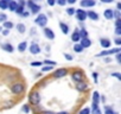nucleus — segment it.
<instances>
[{"label": "nucleus", "instance_id": "nucleus-1", "mask_svg": "<svg viewBox=\"0 0 121 114\" xmlns=\"http://www.w3.org/2000/svg\"><path fill=\"white\" fill-rule=\"evenodd\" d=\"M29 101L33 106H39V103H40V94H39V92H37V90L31 92L30 95H29Z\"/></svg>", "mask_w": 121, "mask_h": 114}, {"label": "nucleus", "instance_id": "nucleus-2", "mask_svg": "<svg viewBox=\"0 0 121 114\" xmlns=\"http://www.w3.org/2000/svg\"><path fill=\"white\" fill-rule=\"evenodd\" d=\"M24 90H25V86L22 82H16L11 86V92L14 95H20V94L24 93Z\"/></svg>", "mask_w": 121, "mask_h": 114}, {"label": "nucleus", "instance_id": "nucleus-3", "mask_svg": "<svg viewBox=\"0 0 121 114\" xmlns=\"http://www.w3.org/2000/svg\"><path fill=\"white\" fill-rule=\"evenodd\" d=\"M35 23H36L37 25H39L40 27H46V24H48V17H46L45 14L40 13V14H38L37 18L35 19Z\"/></svg>", "mask_w": 121, "mask_h": 114}, {"label": "nucleus", "instance_id": "nucleus-4", "mask_svg": "<svg viewBox=\"0 0 121 114\" xmlns=\"http://www.w3.org/2000/svg\"><path fill=\"white\" fill-rule=\"evenodd\" d=\"M71 79H73L74 82H76V83H81V82H83L84 74H83L81 70H76V71H74V73L71 74Z\"/></svg>", "mask_w": 121, "mask_h": 114}, {"label": "nucleus", "instance_id": "nucleus-5", "mask_svg": "<svg viewBox=\"0 0 121 114\" xmlns=\"http://www.w3.org/2000/svg\"><path fill=\"white\" fill-rule=\"evenodd\" d=\"M120 52V48H115V49H107V50H103L101 52H99L96 55V57H104V56H109V55H113V53H117Z\"/></svg>", "mask_w": 121, "mask_h": 114}, {"label": "nucleus", "instance_id": "nucleus-6", "mask_svg": "<svg viewBox=\"0 0 121 114\" xmlns=\"http://www.w3.org/2000/svg\"><path fill=\"white\" fill-rule=\"evenodd\" d=\"M26 6L31 10V13L32 14H36V13H39L40 11V6L33 1H26Z\"/></svg>", "mask_w": 121, "mask_h": 114}, {"label": "nucleus", "instance_id": "nucleus-7", "mask_svg": "<svg viewBox=\"0 0 121 114\" xmlns=\"http://www.w3.org/2000/svg\"><path fill=\"white\" fill-rule=\"evenodd\" d=\"M75 14H76V19L78 22H84L87 19V11H84L82 9H77L75 11Z\"/></svg>", "mask_w": 121, "mask_h": 114}, {"label": "nucleus", "instance_id": "nucleus-8", "mask_svg": "<svg viewBox=\"0 0 121 114\" xmlns=\"http://www.w3.org/2000/svg\"><path fill=\"white\" fill-rule=\"evenodd\" d=\"M67 74H68V70H67L65 68H59V69L55 70L53 77H55V79H62V77L67 76Z\"/></svg>", "mask_w": 121, "mask_h": 114}, {"label": "nucleus", "instance_id": "nucleus-9", "mask_svg": "<svg viewBox=\"0 0 121 114\" xmlns=\"http://www.w3.org/2000/svg\"><path fill=\"white\" fill-rule=\"evenodd\" d=\"M43 32H44V35H45V37L48 39H50V40L55 39V33H53V31L50 27H44L43 29Z\"/></svg>", "mask_w": 121, "mask_h": 114}, {"label": "nucleus", "instance_id": "nucleus-10", "mask_svg": "<svg viewBox=\"0 0 121 114\" xmlns=\"http://www.w3.org/2000/svg\"><path fill=\"white\" fill-rule=\"evenodd\" d=\"M80 5L82 7H94L96 5V1H94V0H82Z\"/></svg>", "mask_w": 121, "mask_h": 114}, {"label": "nucleus", "instance_id": "nucleus-11", "mask_svg": "<svg viewBox=\"0 0 121 114\" xmlns=\"http://www.w3.org/2000/svg\"><path fill=\"white\" fill-rule=\"evenodd\" d=\"M29 50H30V52H31L32 55H38V53L40 52V48H39V45L36 44V43H32V44L30 45Z\"/></svg>", "mask_w": 121, "mask_h": 114}, {"label": "nucleus", "instance_id": "nucleus-12", "mask_svg": "<svg viewBox=\"0 0 121 114\" xmlns=\"http://www.w3.org/2000/svg\"><path fill=\"white\" fill-rule=\"evenodd\" d=\"M83 49H86V48H89L90 45H91V40L87 37V38H82L81 40H80V43H78Z\"/></svg>", "mask_w": 121, "mask_h": 114}, {"label": "nucleus", "instance_id": "nucleus-13", "mask_svg": "<svg viewBox=\"0 0 121 114\" xmlns=\"http://www.w3.org/2000/svg\"><path fill=\"white\" fill-rule=\"evenodd\" d=\"M103 16H104V18H106V19H108V20L114 19L113 10H112V9H106V10H104V12H103Z\"/></svg>", "mask_w": 121, "mask_h": 114}, {"label": "nucleus", "instance_id": "nucleus-14", "mask_svg": "<svg viewBox=\"0 0 121 114\" xmlns=\"http://www.w3.org/2000/svg\"><path fill=\"white\" fill-rule=\"evenodd\" d=\"M1 48H3V50H4V51L10 52V53H12V52L14 51L13 45H12V44H10V43H5V44H3V45H1Z\"/></svg>", "mask_w": 121, "mask_h": 114}, {"label": "nucleus", "instance_id": "nucleus-15", "mask_svg": "<svg viewBox=\"0 0 121 114\" xmlns=\"http://www.w3.org/2000/svg\"><path fill=\"white\" fill-rule=\"evenodd\" d=\"M87 18H89V19H91V20H99V14L96 13V12H94V11H88L87 12Z\"/></svg>", "mask_w": 121, "mask_h": 114}, {"label": "nucleus", "instance_id": "nucleus-16", "mask_svg": "<svg viewBox=\"0 0 121 114\" xmlns=\"http://www.w3.org/2000/svg\"><path fill=\"white\" fill-rule=\"evenodd\" d=\"M100 44H101V46H102V48H104V49L107 50V49L110 46V44H112V43H110V40H109V39H107V38H101V39H100Z\"/></svg>", "mask_w": 121, "mask_h": 114}, {"label": "nucleus", "instance_id": "nucleus-17", "mask_svg": "<svg viewBox=\"0 0 121 114\" xmlns=\"http://www.w3.org/2000/svg\"><path fill=\"white\" fill-rule=\"evenodd\" d=\"M71 40L75 42V43H78V42L81 40V36H80V33H78V30H75V31L73 32V35H71Z\"/></svg>", "mask_w": 121, "mask_h": 114}, {"label": "nucleus", "instance_id": "nucleus-18", "mask_svg": "<svg viewBox=\"0 0 121 114\" xmlns=\"http://www.w3.org/2000/svg\"><path fill=\"white\" fill-rule=\"evenodd\" d=\"M26 48H27V42H26V40L20 42V43L18 44V46H17V49H18L19 52H24V51L26 50Z\"/></svg>", "mask_w": 121, "mask_h": 114}, {"label": "nucleus", "instance_id": "nucleus-19", "mask_svg": "<svg viewBox=\"0 0 121 114\" xmlns=\"http://www.w3.org/2000/svg\"><path fill=\"white\" fill-rule=\"evenodd\" d=\"M59 27H60V31H62L64 35H68V33H69V26H68L65 23L60 22V23H59Z\"/></svg>", "mask_w": 121, "mask_h": 114}, {"label": "nucleus", "instance_id": "nucleus-20", "mask_svg": "<svg viewBox=\"0 0 121 114\" xmlns=\"http://www.w3.org/2000/svg\"><path fill=\"white\" fill-rule=\"evenodd\" d=\"M76 89H77L78 92H86V90L88 89V84H87V83H83V82L77 83V84H76Z\"/></svg>", "mask_w": 121, "mask_h": 114}, {"label": "nucleus", "instance_id": "nucleus-21", "mask_svg": "<svg viewBox=\"0 0 121 114\" xmlns=\"http://www.w3.org/2000/svg\"><path fill=\"white\" fill-rule=\"evenodd\" d=\"M17 7H18V3H17V1H13V0H12V1H10V3H9V7H7V9H9L10 11L16 12Z\"/></svg>", "mask_w": 121, "mask_h": 114}, {"label": "nucleus", "instance_id": "nucleus-22", "mask_svg": "<svg viewBox=\"0 0 121 114\" xmlns=\"http://www.w3.org/2000/svg\"><path fill=\"white\" fill-rule=\"evenodd\" d=\"M100 94H99V92H94L93 93V103H95V105H99V102H100Z\"/></svg>", "mask_w": 121, "mask_h": 114}, {"label": "nucleus", "instance_id": "nucleus-23", "mask_svg": "<svg viewBox=\"0 0 121 114\" xmlns=\"http://www.w3.org/2000/svg\"><path fill=\"white\" fill-rule=\"evenodd\" d=\"M3 29H5V30H11V29H13V23L10 22V20L4 22V23H3Z\"/></svg>", "mask_w": 121, "mask_h": 114}, {"label": "nucleus", "instance_id": "nucleus-24", "mask_svg": "<svg viewBox=\"0 0 121 114\" xmlns=\"http://www.w3.org/2000/svg\"><path fill=\"white\" fill-rule=\"evenodd\" d=\"M17 31H18L19 33H25V32H26V26H25L24 24L19 23V24H17Z\"/></svg>", "mask_w": 121, "mask_h": 114}, {"label": "nucleus", "instance_id": "nucleus-25", "mask_svg": "<svg viewBox=\"0 0 121 114\" xmlns=\"http://www.w3.org/2000/svg\"><path fill=\"white\" fill-rule=\"evenodd\" d=\"M9 0H0V9L1 10H7L9 7Z\"/></svg>", "mask_w": 121, "mask_h": 114}, {"label": "nucleus", "instance_id": "nucleus-26", "mask_svg": "<svg viewBox=\"0 0 121 114\" xmlns=\"http://www.w3.org/2000/svg\"><path fill=\"white\" fill-rule=\"evenodd\" d=\"M78 33H80V36H81V39H82V38H87V37H88V32L86 31V29H84V27H82V29L78 31Z\"/></svg>", "mask_w": 121, "mask_h": 114}, {"label": "nucleus", "instance_id": "nucleus-27", "mask_svg": "<svg viewBox=\"0 0 121 114\" xmlns=\"http://www.w3.org/2000/svg\"><path fill=\"white\" fill-rule=\"evenodd\" d=\"M74 51H75V52H77V53H80V52H82V51H83V48H82L78 43H76V44L74 45Z\"/></svg>", "mask_w": 121, "mask_h": 114}, {"label": "nucleus", "instance_id": "nucleus-28", "mask_svg": "<svg viewBox=\"0 0 121 114\" xmlns=\"http://www.w3.org/2000/svg\"><path fill=\"white\" fill-rule=\"evenodd\" d=\"M104 114H117L112 107H106L104 108Z\"/></svg>", "mask_w": 121, "mask_h": 114}, {"label": "nucleus", "instance_id": "nucleus-29", "mask_svg": "<svg viewBox=\"0 0 121 114\" xmlns=\"http://www.w3.org/2000/svg\"><path fill=\"white\" fill-rule=\"evenodd\" d=\"M75 11H76L75 7H68L67 9V14L68 16H74L75 14Z\"/></svg>", "mask_w": 121, "mask_h": 114}, {"label": "nucleus", "instance_id": "nucleus-30", "mask_svg": "<svg viewBox=\"0 0 121 114\" xmlns=\"http://www.w3.org/2000/svg\"><path fill=\"white\" fill-rule=\"evenodd\" d=\"M24 11H25V7H23V6H19V5H18V7H17V10H16V13H17V14H19V16H22Z\"/></svg>", "mask_w": 121, "mask_h": 114}, {"label": "nucleus", "instance_id": "nucleus-31", "mask_svg": "<svg viewBox=\"0 0 121 114\" xmlns=\"http://www.w3.org/2000/svg\"><path fill=\"white\" fill-rule=\"evenodd\" d=\"M113 16H114V18H115L116 20L121 18V13H120V11H117V10H113Z\"/></svg>", "mask_w": 121, "mask_h": 114}, {"label": "nucleus", "instance_id": "nucleus-32", "mask_svg": "<svg viewBox=\"0 0 121 114\" xmlns=\"http://www.w3.org/2000/svg\"><path fill=\"white\" fill-rule=\"evenodd\" d=\"M43 63H44V64H46V66H50V67H53V66H56V64H57L55 61H50V60H45Z\"/></svg>", "mask_w": 121, "mask_h": 114}, {"label": "nucleus", "instance_id": "nucleus-33", "mask_svg": "<svg viewBox=\"0 0 121 114\" xmlns=\"http://www.w3.org/2000/svg\"><path fill=\"white\" fill-rule=\"evenodd\" d=\"M22 110H23L24 113H26V114H27V113H30V105H27V103H26V105H24V106H23V108H22Z\"/></svg>", "mask_w": 121, "mask_h": 114}, {"label": "nucleus", "instance_id": "nucleus-34", "mask_svg": "<svg viewBox=\"0 0 121 114\" xmlns=\"http://www.w3.org/2000/svg\"><path fill=\"white\" fill-rule=\"evenodd\" d=\"M78 114H90V108H83V109H81L80 110V113Z\"/></svg>", "mask_w": 121, "mask_h": 114}, {"label": "nucleus", "instance_id": "nucleus-35", "mask_svg": "<svg viewBox=\"0 0 121 114\" xmlns=\"http://www.w3.org/2000/svg\"><path fill=\"white\" fill-rule=\"evenodd\" d=\"M7 20V16L5 13H0V23H4Z\"/></svg>", "mask_w": 121, "mask_h": 114}, {"label": "nucleus", "instance_id": "nucleus-36", "mask_svg": "<svg viewBox=\"0 0 121 114\" xmlns=\"http://www.w3.org/2000/svg\"><path fill=\"white\" fill-rule=\"evenodd\" d=\"M52 69H53V67L45 66V67H43V68H42V71H43V73H46V71H50V70H52Z\"/></svg>", "mask_w": 121, "mask_h": 114}, {"label": "nucleus", "instance_id": "nucleus-37", "mask_svg": "<svg viewBox=\"0 0 121 114\" xmlns=\"http://www.w3.org/2000/svg\"><path fill=\"white\" fill-rule=\"evenodd\" d=\"M110 76H114V77H116L119 81H121V74H120V73H112Z\"/></svg>", "mask_w": 121, "mask_h": 114}, {"label": "nucleus", "instance_id": "nucleus-38", "mask_svg": "<svg viewBox=\"0 0 121 114\" xmlns=\"http://www.w3.org/2000/svg\"><path fill=\"white\" fill-rule=\"evenodd\" d=\"M56 4H58L59 6H65L67 1H65V0H58V1H56Z\"/></svg>", "mask_w": 121, "mask_h": 114}, {"label": "nucleus", "instance_id": "nucleus-39", "mask_svg": "<svg viewBox=\"0 0 121 114\" xmlns=\"http://www.w3.org/2000/svg\"><path fill=\"white\" fill-rule=\"evenodd\" d=\"M64 57H65V60H68V61H73L74 60V57L71 55H69V53H64Z\"/></svg>", "mask_w": 121, "mask_h": 114}, {"label": "nucleus", "instance_id": "nucleus-40", "mask_svg": "<svg viewBox=\"0 0 121 114\" xmlns=\"http://www.w3.org/2000/svg\"><path fill=\"white\" fill-rule=\"evenodd\" d=\"M115 35H116L117 37L121 36V27H115Z\"/></svg>", "mask_w": 121, "mask_h": 114}, {"label": "nucleus", "instance_id": "nucleus-41", "mask_svg": "<svg viewBox=\"0 0 121 114\" xmlns=\"http://www.w3.org/2000/svg\"><path fill=\"white\" fill-rule=\"evenodd\" d=\"M42 64H43V62H31L32 67H40Z\"/></svg>", "mask_w": 121, "mask_h": 114}, {"label": "nucleus", "instance_id": "nucleus-42", "mask_svg": "<svg viewBox=\"0 0 121 114\" xmlns=\"http://www.w3.org/2000/svg\"><path fill=\"white\" fill-rule=\"evenodd\" d=\"M114 43L119 46V45H121V38L120 37H117V38H115V40H114Z\"/></svg>", "mask_w": 121, "mask_h": 114}, {"label": "nucleus", "instance_id": "nucleus-43", "mask_svg": "<svg viewBox=\"0 0 121 114\" xmlns=\"http://www.w3.org/2000/svg\"><path fill=\"white\" fill-rule=\"evenodd\" d=\"M115 27H121V19L115 20Z\"/></svg>", "mask_w": 121, "mask_h": 114}, {"label": "nucleus", "instance_id": "nucleus-44", "mask_svg": "<svg viewBox=\"0 0 121 114\" xmlns=\"http://www.w3.org/2000/svg\"><path fill=\"white\" fill-rule=\"evenodd\" d=\"M1 35H3V36H9V35H10V30H5V29H4V30L1 31Z\"/></svg>", "mask_w": 121, "mask_h": 114}, {"label": "nucleus", "instance_id": "nucleus-45", "mask_svg": "<svg viewBox=\"0 0 121 114\" xmlns=\"http://www.w3.org/2000/svg\"><path fill=\"white\" fill-rule=\"evenodd\" d=\"M48 5H50V6H55V5H56V0H49V1H48Z\"/></svg>", "mask_w": 121, "mask_h": 114}, {"label": "nucleus", "instance_id": "nucleus-46", "mask_svg": "<svg viewBox=\"0 0 121 114\" xmlns=\"http://www.w3.org/2000/svg\"><path fill=\"white\" fill-rule=\"evenodd\" d=\"M97 76H99V74L94 71V73H93V79H94V81H95V83L97 82Z\"/></svg>", "mask_w": 121, "mask_h": 114}, {"label": "nucleus", "instance_id": "nucleus-47", "mask_svg": "<svg viewBox=\"0 0 121 114\" xmlns=\"http://www.w3.org/2000/svg\"><path fill=\"white\" fill-rule=\"evenodd\" d=\"M116 61H117L119 63H121V53H120V52L116 53Z\"/></svg>", "mask_w": 121, "mask_h": 114}, {"label": "nucleus", "instance_id": "nucleus-48", "mask_svg": "<svg viewBox=\"0 0 121 114\" xmlns=\"http://www.w3.org/2000/svg\"><path fill=\"white\" fill-rule=\"evenodd\" d=\"M18 5H19V6H23V7H25V6H26V1L22 0V1H19V3H18Z\"/></svg>", "mask_w": 121, "mask_h": 114}, {"label": "nucleus", "instance_id": "nucleus-49", "mask_svg": "<svg viewBox=\"0 0 121 114\" xmlns=\"http://www.w3.org/2000/svg\"><path fill=\"white\" fill-rule=\"evenodd\" d=\"M29 16H30V12H27V11H24L22 14V17H29Z\"/></svg>", "mask_w": 121, "mask_h": 114}, {"label": "nucleus", "instance_id": "nucleus-50", "mask_svg": "<svg viewBox=\"0 0 121 114\" xmlns=\"http://www.w3.org/2000/svg\"><path fill=\"white\" fill-rule=\"evenodd\" d=\"M43 114H56L55 112H52V110H44L43 112Z\"/></svg>", "mask_w": 121, "mask_h": 114}, {"label": "nucleus", "instance_id": "nucleus-51", "mask_svg": "<svg viewBox=\"0 0 121 114\" xmlns=\"http://www.w3.org/2000/svg\"><path fill=\"white\" fill-rule=\"evenodd\" d=\"M93 114H101V110L97 108V109H94L93 110Z\"/></svg>", "mask_w": 121, "mask_h": 114}, {"label": "nucleus", "instance_id": "nucleus-52", "mask_svg": "<svg viewBox=\"0 0 121 114\" xmlns=\"http://www.w3.org/2000/svg\"><path fill=\"white\" fill-rule=\"evenodd\" d=\"M67 3H69L70 5H75V3H76V0H68Z\"/></svg>", "mask_w": 121, "mask_h": 114}, {"label": "nucleus", "instance_id": "nucleus-53", "mask_svg": "<svg viewBox=\"0 0 121 114\" xmlns=\"http://www.w3.org/2000/svg\"><path fill=\"white\" fill-rule=\"evenodd\" d=\"M116 10H117V11L121 10V3H117V4H116Z\"/></svg>", "mask_w": 121, "mask_h": 114}, {"label": "nucleus", "instance_id": "nucleus-54", "mask_svg": "<svg viewBox=\"0 0 121 114\" xmlns=\"http://www.w3.org/2000/svg\"><path fill=\"white\" fill-rule=\"evenodd\" d=\"M56 114H69V112H67V110H62V112H58V113H56Z\"/></svg>", "mask_w": 121, "mask_h": 114}, {"label": "nucleus", "instance_id": "nucleus-55", "mask_svg": "<svg viewBox=\"0 0 121 114\" xmlns=\"http://www.w3.org/2000/svg\"><path fill=\"white\" fill-rule=\"evenodd\" d=\"M102 3H106V4H109V3H113V0H102Z\"/></svg>", "mask_w": 121, "mask_h": 114}, {"label": "nucleus", "instance_id": "nucleus-56", "mask_svg": "<svg viewBox=\"0 0 121 114\" xmlns=\"http://www.w3.org/2000/svg\"><path fill=\"white\" fill-rule=\"evenodd\" d=\"M4 29H3V26H0V33H1V31H3Z\"/></svg>", "mask_w": 121, "mask_h": 114}]
</instances>
